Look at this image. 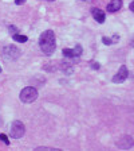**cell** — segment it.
Here are the masks:
<instances>
[{
  "mask_svg": "<svg viewBox=\"0 0 134 151\" xmlns=\"http://www.w3.org/2000/svg\"><path fill=\"white\" fill-rule=\"evenodd\" d=\"M39 46H40L42 51L46 55H51L55 51L56 45H55V34L51 30H47L39 37Z\"/></svg>",
  "mask_w": 134,
  "mask_h": 151,
  "instance_id": "obj_1",
  "label": "cell"
},
{
  "mask_svg": "<svg viewBox=\"0 0 134 151\" xmlns=\"http://www.w3.org/2000/svg\"><path fill=\"white\" fill-rule=\"evenodd\" d=\"M38 99V91L34 88V86H27L24 88L22 92H20V100L23 103H34Z\"/></svg>",
  "mask_w": 134,
  "mask_h": 151,
  "instance_id": "obj_2",
  "label": "cell"
},
{
  "mask_svg": "<svg viewBox=\"0 0 134 151\" xmlns=\"http://www.w3.org/2000/svg\"><path fill=\"white\" fill-rule=\"evenodd\" d=\"M9 131H11V136H12V138L20 139L23 135H24V132H26L24 124H23L22 122L16 120V122H13L12 124H11V128H9Z\"/></svg>",
  "mask_w": 134,
  "mask_h": 151,
  "instance_id": "obj_3",
  "label": "cell"
},
{
  "mask_svg": "<svg viewBox=\"0 0 134 151\" xmlns=\"http://www.w3.org/2000/svg\"><path fill=\"white\" fill-rule=\"evenodd\" d=\"M129 76V72H128V68L126 66H121L118 70V73H117L114 77H113V82H118V84H121V82H123L126 78H128Z\"/></svg>",
  "mask_w": 134,
  "mask_h": 151,
  "instance_id": "obj_4",
  "label": "cell"
},
{
  "mask_svg": "<svg viewBox=\"0 0 134 151\" xmlns=\"http://www.w3.org/2000/svg\"><path fill=\"white\" fill-rule=\"evenodd\" d=\"M63 55L69 57V58H72V57H79L82 54V47L77 46L75 49H63Z\"/></svg>",
  "mask_w": 134,
  "mask_h": 151,
  "instance_id": "obj_5",
  "label": "cell"
},
{
  "mask_svg": "<svg viewBox=\"0 0 134 151\" xmlns=\"http://www.w3.org/2000/svg\"><path fill=\"white\" fill-rule=\"evenodd\" d=\"M91 14H93L94 19L97 20L98 23H103L105 22V12L99 8H91Z\"/></svg>",
  "mask_w": 134,
  "mask_h": 151,
  "instance_id": "obj_6",
  "label": "cell"
},
{
  "mask_svg": "<svg viewBox=\"0 0 134 151\" xmlns=\"http://www.w3.org/2000/svg\"><path fill=\"white\" fill-rule=\"evenodd\" d=\"M121 7H122V0H111L107 4V11L109 12H116V11L121 9Z\"/></svg>",
  "mask_w": 134,
  "mask_h": 151,
  "instance_id": "obj_7",
  "label": "cell"
},
{
  "mask_svg": "<svg viewBox=\"0 0 134 151\" xmlns=\"http://www.w3.org/2000/svg\"><path fill=\"white\" fill-rule=\"evenodd\" d=\"M13 41H16V42H22V43H24V42H27V41H28V38L26 37V35L15 34V35H13Z\"/></svg>",
  "mask_w": 134,
  "mask_h": 151,
  "instance_id": "obj_8",
  "label": "cell"
},
{
  "mask_svg": "<svg viewBox=\"0 0 134 151\" xmlns=\"http://www.w3.org/2000/svg\"><path fill=\"white\" fill-rule=\"evenodd\" d=\"M0 139L6 143V145H9V140H8V138H7V135L6 134H0Z\"/></svg>",
  "mask_w": 134,
  "mask_h": 151,
  "instance_id": "obj_9",
  "label": "cell"
},
{
  "mask_svg": "<svg viewBox=\"0 0 134 151\" xmlns=\"http://www.w3.org/2000/svg\"><path fill=\"white\" fill-rule=\"evenodd\" d=\"M102 41H103V43H105V45H111V43H113L111 39H110V38H106V37H103Z\"/></svg>",
  "mask_w": 134,
  "mask_h": 151,
  "instance_id": "obj_10",
  "label": "cell"
},
{
  "mask_svg": "<svg viewBox=\"0 0 134 151\" xmlns=\"http://www.w3.org/2000/svg\"><path fill=\"white\" fill-rule=\"evenodd\" d=\"M26 0H15V4L16 6H20V4H24Z\"/></svg>",
  "mask_w": 134,
  "mask_h": 151,
  "instance_id": "obj_11",
  "label": "cell"
},
{
  "mask_svg": "<svg viewBox=\"0 0 134 151\" xmlns=\"http://www.w3.org/2000/svg\"><path fill=\"white\" fill-rule=\"evenodd\" d=\"M93 69H99V63H98V62H94Z\"/></svg>",
  "mask_w": 134,
  "mask_h": 151,
  "instance_id": "obj_12",
  "label": "cell"
},
{
  "mask_svg": "<svg viewBox=\"0 0 134 151\" xmlns=\"http://www.w3.org/2000/svg\"><path fill=\"white\" fill-rule=\"evenodd\" d=\"M47 1H55V0H47Z\"/></svg>",
  "mask_w": 134,
  "mask_h": 151,
  "instance_id": "obj_13",
  "label": "cell"
},
{
  "mask_svg": "<svg viewBox=\"0 0 134 151\" xmlns=\"http://www.w3.org/2000/svg\"><path fill=\"white\" fill-rule=\"evenodd\" d=\"M0 72H1V66H0Z\"/></svg>",
  "mask_w": 134,
  "mask_h": 151,
  "instance_id": "obj_14",
  "label": "cell"
}]
</instances>
